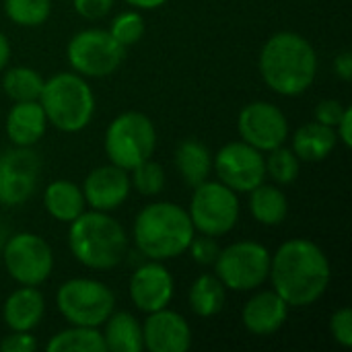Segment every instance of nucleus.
<instances>
[{
    "instance_id": "1",
    "label": "nucleus",
    "mask_w": 352,
    "mask_h": 352,
    "mask_svg": "<svg viewBox=\"0 0 352 352\" xmlns=\"http://www.w3.org/2000/svg\"><path fill=\"white\" fill-rule=\"evenodd\" d=\"M268 278L289 307H309L328 291L330 260L311 239L295 237L270 256Z\"/></svg>"
},
{
    "instance_id": "2",
    "label": "nucleus",
    "mask_w": 352,
    "mask_h": 352,
    "mask_svg": "<svg viewBox=\"0 0 352 352\" xmlns=\"http://www.w3.org/2000/svg\"><path fill=\"white\" fill-rule=\"evenodd\" d=\"M262 80L283 97L303 95L316 80V47L297 31H278L260 50L258 58Z\"/></svg>"
},
{
    "instance_id": "3",
    "label": "nucleus",
    "mask_w": 352,
    "mask_h": 352,
    "mask_svg": "<svg viewBox=\"0 0 352 352\" xmlns=\"http://www.w3.org/2000/svg\"><path fill=\"white\" fill-rule=\"evenodd\" d=\"M196 229L186 208L173 202H155L144 206L136 219L132 237L148 260H171L188 252Z\"/></svg>"
},
{
    "instance_id": "4",
    "label": "nucleus",
    "mask_w": 352,
    "mask_h": 352,
    "mask_svg": "<svg viewBox=\"0 0 352 352\" xmlns=\"http://www.w3.org/2000/svg\"><path fill=\"white\" fill-rule=\"evenodd\" d=\"M68 248L82 266L113 270L128 254V235L113 217L91 208L70 223Z\"/></svg>"
},
{
    "instance_id": "5",
    "label": "nucleus",
    "mask_w": 352,
    "mask_h": 352,
    "mask_svg": "<svg viewBox=\"0 0 352 352\" xmlns=\"http://www.w3.org/2000/svg\"><path fill=\"white\" fill-rule=\"evenodd\" d=\"M45 111L47 124L56 126L60 132H80L95 116V95L76 72H58L43 82L41 95L37 99Z\"/></svg>"
},
{
    "instance_id": "6",
    "label": "nucleus",
    "mask_w": 352,
    "mask_h": 352,
    "mask_svg": "<svg viewBox=\"0 0 352 352\" xmlns=\"http://www.w3.org/2000/svg\"><path fill=\"white\" fill-rule=\"evenodd\" d=\"M103 146L109 163L130 171L153 157L157 146L155 124L140 111H124L109 122Z\"/></svg>"
},
{
    "instance_id": "7",
    "label": "nucleus",
    "mask_w": 352,
    "mask_h": 352,
    "mask_svg": "<svg viewBox=\"0 0 352 352\" xmlns=\"http://www.w3.org/2000/svg\"><path fill=\"white\" fill-rule=\"evenodd\" d=\"M56 305L70 326L99 328L116 309V295L99 280L70 278L60 285Z\"/></svg>"
},
{
    "instance_id": "8",
    "label": "nucleus",
    "mask_w": 352,
    "mask_h": 352,
    "mask_svg": "<svg viewBox=\"0 0 352 352\" xmlns=\"http://www.w3.org/2000/svg\"><path fill=\"white\" fill-rule=\"evenodd\" d=\"M217 278L231 291H254L268 280L270 252L258 241H237L219 252L214 260Z\"/></svg>"
},
{
    "instance_id": "9",
    "label": "nucleus",
    "mask_w": 352,
    "mask_h": 352,
    "mask_svg": "<svg viewBox=\"0 0 352 352\" xmlns=\"http://www.w3.org/2000/svg\"><path fill=\"white\" fill-rule=\"evenodd\" d=\"M237 192L221 182H202L194 188L190 202V219L198 233L221 237L233 231L239 221Z\"/></svg>"
},
{
    "instance_id": "10",
    "label": "nucleus",
    "mask_w": 352,
    "mask_h": 352,
    "mask_svg": "<svg viewBox=\"0 0 352 352\" xmlns=\"http://www.w3.org/2000/svg\"><path fill=\"white\" fill-rule=\"evenodd\" d=\"M66 56L76 74L85 78H103L120 68L126 47L105 29H85L68 41Z\"/></svg>"
},
{
    "instance_id": "11",
    "label": "nucleus",
    "mask_w": 352,
    "mask_h": 352,
    "mask_svg": "<svg viewBox=\"0 0 352 352\" xmlns=\"http://www.w3.org/2000/svg\"><path fill=\"white\" fill-rule=\"evenodd\" d=\"M2 260L12 280L25 287H39L54 270L50 243L29 231L10 235L2 245Z\"/></svg>"
},
{
    "instance_id": "12",
    "label": "nucleus",
    "mask_w": 352,
    "mask_h": 352,
    "mask_svg": "<svg viewBox=\"0 0 352 352\" xmlns=\"http://www.w3.org/2000/svg\"><path fill=\"white\" fill-rule=\"evenodd\" d=\"M212 167L219 182L237 194H250L256 186L266 182L264 153L243 140L225 144L214 155Z\"/></svg>"
},
{
    "instance_id": "13",
    "label": "nucleus",
    "mask_w": 352,
    "mask_h": 352,
    "mask_svg": "<svg viewBox=\"0 0 352 352\" xmlns=\"http://www.w3.org/2000/svg\"><path fill=\"white\" fill-rule=\"evenodd\" d=\"M41 161L31 146H14L0 155V204L27 202L39 182Z\"/></svg>"
},
{
    "instance_id": "14",
    "label": "nucleus",
    "mask_w": 352,
    "mask_h": 352,
    "mask_svg": "<svg viewBox=\"0 0 352 352\" xmlns=\"http://www.w3.org/2000/svg\"><path fill=\"white\" fill-rule=\"evenodd\" d=\"M237 130L243 142L268 153L283 146L289 138V120L280 107L268 101L248 103L237 118Z\"/></svg>"
},
{
    "instance_id": "15",
    "label": "nucleus",
    "mask_w": 352,
    "mask_h": 352,
    "mask_svg": "<svg viewBox=\"0 0 352 352\" xmlns=\"http://www.w3.org/2000/svg\"><path fill=\"white\" fill-rule=\"evenodd\" d=\"M128 291L138 311L153 314L171 303L175 285H173L171 272L161 262L151 260L142 264L138 270H134Z\"/></svg>"
},
{
    "instance_id": "16",
    "label": "nucleus",
    "mask_w": 352,
    "mask_h": 352,
    "mask_svg": "<svg viewBox=\"0 0 352 352\" xmlns=\"http://www.w3.org/2000/svg\"><path fill=\"white\" fill-rule=\"evenodd\" d=\"M192 344V330L186 318L173 309L146 314L142 324V349L148 352H186Z\"/></svg>"
},
{
    "instance_id": "17",
    "label": "nucleus",
    "mask_w": 352,
    "mask_h": 352,
    "mask_svg": "<svg viewBox=\"0 0 352 352\" xmlns=\"http://www.w3.org/2000/svg\"><path fill=\"white\" fill-rule=\"evenodd\" d=\"M130 190H132V184H130L128 171L113 163L95 167L85 177V184H82L85 202L93 210H101V212H111L120 208L126 202Z\"/></svg>"
},
{
    "instance_id": "18",
    "label": "nucleus",
    "mask_w": 352,
    "mask_h": 352,
    "mask_svg": "<svg viewBox=\"0 0 352 352\" xmlns=\"http://www.w3.org/2000/svg\"><path fill=\"white\" fill-rule=\"evenodd\" d=\"M287 318L289 305L274 289L254 295L241 311L243 326L254 336L276 334L287 324Z\"/></svg>"
},
{
    "instance_id": "19",
    "label": "nucleus",
    "mask_w": 352,
    "mask_h": 352,
    "mask_svg": "<svg viewBox=\"0 0 352 352\" xmlns=\"http://www.w3.org/2000/svg\"><path fill=\"white\" fill-rule=\"evenodd\" d=\"M6 136L14 146L37 144L47 128V118L39 101H14L6 113Z\"/></svg>"
},
{
    "instance_id": "20",
    "label": "nucleus",
    "mask_w": 352,
    "mask_h": 352,
    "mask_svg": "<svg viewBox=\"0 0 352 352\" xmlns=\"http://www.w3.org/2000/svg\"><path fill=\"white\" fill-rule=\"evenodd\" d=\"M43 314H45L43 295L39 293V289L25 287V285H21V289L10 293L2 307V320L6 328L12 332H31L41 324Z\"/></svg>"
},
{
    "instance_id": "21",
    "label": "nucleus",
    "mask_w": 352,
    "mask_h": 352,
    "mask_svg": "<svg viewBox=\"0 0 352 352\" xmlns=\"http://www.w3.org/2000/svg\"><path fill=\"white\" fill-rule=\"evenodd\" d=\"M336 144H338L336 130L316 120L301 126L293 136V153L301 161H309V163L328 159L336 148Z\"/></svg>"
},
{
    "instance_id": "22",
    "label": "nucleus",
    "mask_w": 352,
    "mask_h": 352,
    "mask_svg": "<svg viewBox=\"0 0 352 352\" xmlns=\"http://www.w3.org/2000/svg\"><path fill=\"white\" fill-rule=\"evenodd\" d=\"M43 206L47 214L60 223H72L80 212H85L82 188L70 179H56L43 192Z\"/></svg>"
},
{
    "instance_id": "23",
    "label": "nucleus",
    "mask_w": 352,
    "mask_h": 352,
    "mask_svg": "<svg viewBox=\"0 0 352 352\" xmlns=\"http://www.w3.org/2000/svg\"><path fill=\"white\" fill-rule=\"evenodd\" d=\"M175 167L190 188L206 182L212 171V155L206 144L196 138H186L175 148Z\"/></svg>"
},
{
    "instance_id": "24",
    "label": "nucleus",
    "mask_w": 352,
    "mask_h": 352,
    "mask_svg": "<svg viewBox=\"0 0 352 352\" xmlns=\"http://www.w3.org/2000/svg\"><path fill=\"white\" fill-rule=\"evenodd\" d=\"M105 351L140 352L142 351V324L128 311H111L105 320Z\"/></svg>"
},
{
    "instance_id": "25",
    "label": "nucleus",
    "mask_w": 352,
    "mask_h": 352,
    "mask_svg": "<svg viewBox=\"0 0 352 352\" xmlns=\"http://www.w3.org/2000/svg\"><path fill=\"white\" fill-rule=\"evenodd\" d=\"M250 212L260 225L276 227L287 219L289 212L287 194L278 186L262 182L250 192Z\"/></svg>"
},
{
    "instance_id": "26",
    "label": "nucleus",
    "mask_w": 352,
    "mask_h": 352,
    "mask_svg": "<svg viewBox=\"0 0 352 352\" xmlns=\"http://www.w3.org/2000/svg\"><path fill=\"white\" fill-rule=\"evenodd\" d=\"M225 285L217 278V274H200L190 287V309L198 318H212L225 305Z\"/></svg>"
},
{
    "instance_id": "27",
    "label": "nucleus",
    "mask_w": 352,
    "mask_h": 352,
    "mask_svg": "<svg viewBox=\"0 0 352 352\" xmlns=\"http://www.w3.org/2000/svg\"><path fill=\"white\" fill-rule=\"evenodd\" d=\"M47 352H105V340L99 328L70 326L45 344Z\"/></svg>"
},
{
    "instance_id": "28",
    "label": "nucleus",
    "mask_w": 352,
    "mask_h": 352,
    "mask_svg": "<svg viewBox=\"0 0 352 352\" xmlns=\"http://www.w3.org/2000/svg\"><path fill=\"white\" fill-rule=\"evenodd\" d=\"M43 82V76L29 66H14L2 76V89L12 101H37Z\"/></svg>"
},
{
    "instance_id": "29",
    "label": "nucleus",
    "mask_w": 352,
    "mask_h": 352,
    "mask_svg": "<svg viewBox=\"0 0 352 352\" xmlns=\"http://www.w3.org/2000/svg\"><path fill=\"white\" fill-rule=\"evenodd\" d=\"M266 161V177H270L276 186H289L293 184L301 173V159L293 153V148L276 146L268 151Z\"/></svg>"
},
{
    "instance_id": "30",
    "label": "nucleus",
    "mask_w": 352,
    "mask_h": 352,
    "mask_svg": "<svg viewBox=\"0 0 352 352\" xmlns=\"http://www.w3.org/2000/svg\"><path fill=\"white\" fill-rule=\"evenodd\" d=\"M4 12L19 27H39L52 14V0H4Z\"/></svg>"
},
{
    "instance_id": "31",
    "label": "nucleus",
    "mask_w": 352,
    "mask_h": 352,
    "mask_svg": "<svg viewBox=\"0 0 352 352\" xmlns=\"http://www.w3.org/2000/svg\"><path fill=\"white\" fill-rule=\"evenodd\" d=\"M130 171H132L130 184H132V188H136L142 196H157V194L163 192L165 182H167L163 165H159V163L146 159V161H142L140 165H136V167L130 169Z\"/></svg>"
},
{
    "instance_id": "32",
    "label": "nucleus",
    "mask_w": 352,
    "mask_h": 352,
    "mask_svg": "<svg viewBox=\"0 0 352 352\" xmlns=\"http://www.w3.org/2000/svg\"><path fill=\"white\" fill-rule=\"evenodd\" d=\"M107 31L111 33V37L120 45L130 47V45H134V43H138L142 39V35H144V19H142V14L138 10H124L111 21Z\"/></svg>"
},
{
    "instance_id": "33",
    "label": "nucleus",
    "mask_w": 352,
    "mask_h": 352,
    "mask_svg": "<svg viewBox=\"0 0 352 352\" xmlns=\"http://www.w3.org/2000/svg\"><path fill=\"white\" fill-rule=\"evenodd\" d=\"M330 334L332 338L342 346L351 349L352 346V311L351 307H342L330 318Z\"/></svg>"
},
{
    "instance_id": "34",
    "label": "nucleus",
    "mask_w": 352,
    "mask_h": 352,
    "mask_svg": "<svg viewBox=\"0 0 352 352\" xmlns=\"http://www.w3.org/2000/svg\"><path fill=\"white\" fill-rule=\"evenodd\" d=\"M188 250H190L192 258H194L198 264H202V266L214 264V260H217V256H219V252H221V248H219V243L214 241V237L202 235V233H200V237H196V235L192 237Z\"/></svg>"
},
{
    "instance_id": "35",
    "label": "nucleus",
    "mask_w": 352,
    "mask_h": 352,
    "mask_svg": "<svg viewBox=\"0 0 352 352\" xmlns=\"http://www.w3.org/2000/svg\"><path fill=\"white\" fill-rule=\"evenodd\" d=\"M344 109H346V105H342L338 99H324L316 105L314 116H316V122L330 126V128H336V124L344 116Z\"/></svg>"
},
{
    "instance_id": "36",
    "label": "nucleus",
    "mask_w": 352,
    "mask_h": 352,
    "mask_svg": "<svg viewBox=\"0 0 352 352\" xmlns=\"http://www.w3.org/2000/svg\"><path fill=\"white\" fill-rule=\"evenodd\" d=\"M116 0H72L74 10L89 21H99L113 8Z\"/></svg>"
},
{
    "instance_id": "37",
    "label": "nucleus",
    "mask_w": 352,
    "mask_h": 352,
    "mask_svg": "<svg viewBox=\"0 0 352 352\" xmlns=\"http://www.w3.org/2000/svg\"><path fill=\"white\" fill-rule=\"evenodd\" d=\"M37 349V340L31 336V332H12L2 338L0 352H33Z\"/></svg>"
},
{
    "instance_id": "38",
    "label": "nucleus",
    "mask_w": 352,
    "mask_h": 352,
    "mask_svg": "<svg viewBox=\"0 0 352 352\" xmlns=\"http://www.w3.org/2000/svg\"><path fill=\"white\" fill-rule=\"evenodd\" d=\"M336 136H338V140L346 146V148H351L352 146V107H346L344 109V116L340 118V122L336 124Z\"/></svg>"
},
{
    "instance_id": "39",
    "label": "nucleus",
    "mask_w": 352,
    "mask_h": 352,
    "mask_svg": "<svg viewBox=\"0 0 352 352\" xmlns=\"http://www.w3.org/2000/svg\"><path fill=\"white\" fill-rule=\"evenodd\" d=\"M334 72L338 78H342L344 82L352 80V54L351 50H342L336 60H334Z\"/></svg>"
},
{
    "instance_id": "40",
    "label": "nucleus",
    "mask_w": 352,
    "mask_h": 352,
    "mask_svg": "<svg viewBox=\"0 0 352 352\" xmlns=\"http://www.w3.org/2000/svg\"><path fill=\"white\" fill-rule=\"evenodd\" d=\"M126 4L134 6L136 10H153V8H159L163 6L167 0H124Z\"/></svg>"
},
{
    "instance_id": "41",
    "label": "nucleus",
    "mask_w": 352,
    "mask_h": 352,
    "mask_svg": "<svg viewBox=\"0 0 352 352\" xmlns=\"http://www.w3.org/2000/svg\"><path fill=\"white\" fill-rule=\"evenodd\" d=\"M8 60H10V43H8L6 35L0 31V70L6 68Z\"/></svg>"
}]
</instances>
